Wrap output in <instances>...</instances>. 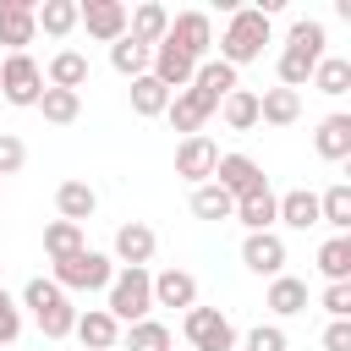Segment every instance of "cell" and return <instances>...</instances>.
<instances>
[{
  "label": "cell",
  "instance_id": "cell-1",
  "mask_svg": "<svg viewBox=\"0 0 351 351\" xmlns=\"http://www.w3.org/2000/svg\"><path fill=\"white\" fill-rule=\"evenodd\" d=\"M22 307H33V318H38V329H44V340H66L71 329H77V307H71V296L55 285V280H27V291H22Z\"/></svg>",
  "mask_w": 351,
  "mask_h": 351
},
{
  "label": "cell",
  "instance_id": "cell-2",
  "mask_svg": "<svg viewBox=\"0 0 351 351\" xmlns=\"http://www.w3.org/2000/svg\"><path fill=\"white\" fill-rule=\"evenodd\" d=\"M263 44H269V16H263L258 5L230 11V27H225V38H219V60L236 71V66L258 60V55H263Z\"/></svg>",
  "mask_w": 351,
  "mask_h": 351
},
{
  "label": "cell",
  "instance_id": "cell-3",
  "mask_svg": "<svg viewBox=\"0 0 351 351\" xmlns=\"http://www.w3.org/2000/svg\"><path fill=\"white\" fill-rule=\"evenodd\" d=\"M104 313H110L115 324H143V318L154 313V274H148V269H121V274L110 280Z\"/></svg>",
  "mask_w": 351,
  "mask_h": 351
},
{
  "label": "cell",
  "instance_id": "cell-4",
  "mask_svg": "<svg viewBox=\"0 0 351 351\" xmlns=\"http://www.w3.org/2000/svg\"><path fill=\"white\" fill-rule=\"evenodd\" d=\"M110 280H115V263L104 252H93V247H82V252H71V258L55 263V285L66 296L71 291H110Z\"/></svg>",
  "mask_w": 351,
  "mask_h": 351
},
{
  "label": "cell",
  "instance_id": "cell-5",
  "mask_svg": "<svg viewBox=\"0 0 351 351\" xmlns=\"http://www.w3.org/2000/svg\"><path fill=\"white\" fill-rule=\"evenodd\" d=\"M181 329H186L192 351H230V346H236V324H230L219 307H186Z\"/></svg>",
  "mask_w": 351,
  "mask_h": 351
},
{
  "label": "cell",
  "instance_id": "cell-6",
  "mask_svg": "<svg viewBox=\"0 0 351 351\" xmlns=\"http://www.w3.org/2000/svg\"><path fill=\"white\" fill-rule=\"evenodd\" d=\"M165 44H176L192 66H203V60H208V49H214V22H208L203 11H176V16H170Z\"/></svg>",
  "mask_w": 351,
  "mask_h": 351
},
{
  "label": "cell",
  "instance_id": "cell-7",
  "mask_svg": "<svg viewBox=\"0 0 351 351\" xmlns=\"http://www.w3.org/2000/svg\"><path fill=\"white\" fill-rule=\"evenodd\" d=\"M0 93H5V104H38V93H44V66H38L33 55H5V66H0Z\"/></svg>",
  "mask_w": 351,
  "mask_h": 351
},
{
  "label": "cell",
  "instance_id": "cell-8",
  "mask_svg": "<svg viewBox=\"0 0 351 351\" xmlns=\"http://www.w3.org/2000/svg\"><path fill=\"white\" fill-rule=\"evenodd\" d=\"M77 27H88V38H99V44H115V38H126V5L121 0H82Z\"/></svg>",
  "mask_w": 351,
  "mask_h": 351
},
{
  "label": "cell",
  "instance_id": "cell-9",
  "mask_svg": "<svg viewBox=\"0 0 351 351\" xmlns=\"http://www.w3.org/2000/svg\"><path fill=\"white\" fill-rule=\"evenodd\" d=\"M38 0H0V44H11V55H27V44L38 38Z\"/></svg>",
  "mask_w": 351,
  "mask_h": 351
},
{
  "label": "cell",
  "instance_id": "cell-10",
  "mask_svg": "<svg viewBox=\"0 0 351 351\" xmlns=\"http://www.w3.org/2000/svg\"><path fill=\"white\" fill-rule=\"evenodd\" d=\"M214 186H225L230 197H252V192H263L269 181H263L258 159H247V154H219V165H214Z\"/></svg>",
  "mask_w": 351,
  "mask_h": 351
},
{
  "label": "cell",
  "instance_id": "cell-11",
  "mask_svg": "<svg viewBox=\"0 0 351 351\" xmlns=\"http://www.w3.org/2000/svg\"><path fill=\"white\" fill-rule=\"evenodd\" d=\"M214 165H219V148L197 132V137H181V148H176V176L181 181H192V186H203V181H214Z\"/></svg>",
  "mask_w": 351,
  "mask_h": 351
},
{
  "label": "cell",
  "instance_id": "cell-12",
  "mask_svg": "<svg viewBox=\"0 0 351 351\" xmlns=\"http://www.w3.org/2000/svg\"><path fill=\"white\" fill-rule=\"evenodd\" d=\"M214 110H219V104H214L203 88H181V93H170V110H165V115H170V126H176V132L197 137V126H203Z\"/></svg>",
  "mask_w": 351,
  "mask_h": 351
},
{
  "label": "cell",
  "instance_id": "cell-13",
  "mask_svg": "<svg viewBox=\"0 0 351 351\" xmlns=\"http://www.w3.org/2000/svg\"><path fill=\"white\" fill-rule=\"evenodd\" d=\"M241 263L252 269V274H285V241L274 236V230H252L247 241H241Z\"/></svg>",
  "mask_w": 351,
  "mask_h": 351
},
{
  "label": "cell",
  "instance_id": "cell-14",
  "mask_svg": "<svg viewBox=\"0 0 351 351\" xmlns=\"http://www.w3.org/2000/svg\"><path fill=\"white\" fill-rule=\"evenodd\" d=\"M165 33H170V11H165V5L143 0L137 11H126V38H137L143 49H159V44H165Z\"/></svg>",
  "mask_w": 351,
  "mask_h": 351
},
{
  "label": "cell",
  "instance_id": "cell-15",
  "mask_svg": "<svg viewBox=\"0 0 351 351\" xmlns=\"http://www.w3.org/2000/svg\"><path fill=\"white\" fill-rule=\"evenodd\" d=\"M192 71H197V66H192L176 44H159V49H154V60H148V77H154L159 88H170V93L192 88Z\"/></svg>",
  "mask_w": 351,
  "mask_h": 351
},
{
  "label": "cell",
  "instance_id": "cell-16",
  "mask_svg": "<svg viewBox=\"0 0 351 351\" xmlns=\"http://www.w3.org/2000/svg\"><path fill=\"white\" fill-rule=\"evenodd\" d=\"M71 335L82 340V351H115L121 324H115L104 307H88V313H77V329H71Z\"/></svg>",
  "mask_w": 351,
  "mask_h": 351
},
{
  "label": "cell",
  "instance_id": "cell-17",
  "mask_svg": "<svg viewBox=\"0 0 351 351\" xmlns=\"http://www.w3.org/2000/svg\"><path fill=\"white\" fill-rule=\"evenodd\" d=\"M115 258H121V269H148V258H154V230H148L143 219L121 225V230H115Z\"/></svg>",
  "mask_w": 351,
  "mask_h": 351
},
{
  "label": "cell",
  "instance_id": "cell-18",
  "mask_svg": "<svg viewBox=\"0 0 351 351\" xmlns=\"http://www.w3.org/2000/svg\"><path fill=\"white\" fill-rule=\"evenodd\" d=\"M154 307H197V280L186 269L154 274Z\"/></svg>",
  "mask_w": 351,
  "mask_h": 351
},
{
  "label": "cell",
  "instance_id": "cell-19",
  "mask_svg": "<svg viewBox=\"0 0 351 351\" xmlns=\"http://www.w3.org/2000/svg\"><path fill=\"white\" fill-rule=\"evenodd\" d=\"M274 219H280V225H291V230H307V225H318V192L296 186V192L274 197Z\"/></svg>",
  "mask_w": 351,
  "mask_h": 351
},
{
  "label": "cell",
  "instance_id": "cell-20",
  "mask_svg": "<svg viewBox=\"0 0 351 351\" xmlns=\"http://www.w3.org/2000/svg\"><path fill=\"white\" fill-rule=\"evenodd\" d=\"M82 82H88V55H77V49H60V55L49 60V71H44V88L82 93Z\"/></svg>",
  "mask_w": 351,
  "mask_h": 351
},
{
  "label": "cell",
  "instance_id": "cell-21",
  "mask_svg": "<svg viewBox=\"0 0 351 351\" xmlns=\"http://www.w3.org/2000/svg\"><path fill=\"white\" fill-rule=\"evenodd\" d=\"M55 208H60V219L82 225V219L99 208V192H93L88 181H60V186H55Z\"/></svg>",
  "mask_w": 351,
  "mask_h": 351
},
{
  "label": "cell",
  "instance_id": "cell-22",
  "mask_svg": "<svg viewBox=\"0 0 351 351\" xmlns=\"http://www.w3.org/2000/svg\"><path fill=\"white\" fill-rule=\"evenodd\" d=\"M313 148H318V159H346L351 154V115H324Z\"/></svg>",
  "mask_w": 351,
  "mask_h": 351
},
{
  "label": "cell",
  "instance_id": "cell-23",
  "mask_svg": "<svg viewBox=\"0 0 351 351\" xmlns=\"http://www.w3.org/2000/svg\"><path fill=\"white\" fill-rule=\"evenodd\" d=\"M302 115V93H291V88H269V93H258V121H269V126H291Z\"/></svg>",
  "mask_w": 351,
  "mask_h": 351
},
{
  "label": "cell",
  "instance_id": "cell-24",
  "mask_svg": "<svg viewBox=\"0 0 351 351\" xmlns=\"http://www.w3.org/2000/svg\"><path fill=\"white\" fill-rule=\"evenodd\" d=\"M219 115H225L230 132H252V126H258V93H252V88H230V93L219 99Z\"/></svg>",
  "mask_w": 351,
  "mask_h": 351
},
{
  "label": "cell",
  "instance_id": "cell-25",
  "mask_svg": "<svg viewBox=\"0 0 351 351\" xmlns=\"http://www.w3.org/2000/svg\"><path fill=\"white\" fill-rule=\"evenodd\" d=\"M269 307H274L280 318L302 313V307H307V280H296V274H274V280H269Z\"/></svg>",
  "mask_w": 351,
  "mask_h": 351
},
{
  "label": "cell",
  "instance_id": "cell-26",
  "mask_svg": "<svg viewBox=\"0 0 351 351\" xmlns=\"http://www.w3.org/2000/svg\"><path fill=\"white\" fill-rule=\"evenodd\" d=\"M318 93H329V99H340L346 88H351V60H340V55H324L318 66H313V77H307Z\"/></svg>",
  "mask_w": 351,
  "mask_h": 351
},
{
  "label": "cell",
  "instance_id": "cell-27",
  "mask_svg": "<svg viewBox=\"0 0 351 351\" xmlns=\"http://www.w3.org/2000/svg\"><path fill=\"white\" fill-rule=\"evenodd\" d=\"M192 214H197V219H230V214H236V197H230L225 186L203 181V186H192Z\"/></svg>",
  "mask_w": 351,
  "mask_h": 351
},
{
  "label": "cell",
  "instance_id": "cell-28",
  "mask_svg": "<svg viewBox=\"0 0 351 351\" xmlns=\"http://www.w3.org/2000/svg\"><path fill=\"white\" fill-rule=\"evenodd\" d=\"M318 225H335L340 236L351 230V186H346V181H335V186L318 197Z\"/></svg>",
  "mask_w": 351,
  "mask_h": 351
},
{
  "label": "cell",
  "instance_id": "cell-29",
  "mask_svg": "<svg viewBox=\"0 0 351 351\" xmlns=\"http://www.w3.org/2000/svg\"><path fill=\"white\" fill-rule=\"evenodd\" d=\"M236 219L247 225V236H252V230H274V192L263 186V192H252V197H236Z\"/></svg>",
  "mask_w": 351,
  "mask_h": 351
},
{
  "label": "cell",
  "instance_id": "cell-30",
  "mask_svg": "<svg viewBox=\"0 0 351 351\" xmlns=\"http://www.w3.org/2000/svg\"><path fill=\"white\" fill-rule=\"evenodd\" d=\"M318 269H324V280H329V285L351 280V236H329V241L318 247Z\"/></svg>",
  "mask_w": 351,
  "mask_h": 351
},
{
  "label": "cell",
  "instance_id": "cell-31",
  "mask_svg": "<svg viewBox=\"0 0 351 351\" xmlns=\"http://www.w3.org/2000/svg\"><path fill=\"white\" fill-rule=\"evenodd\" d=\"M148 60H154V49H143L137 38H115L110 44V66L121 77H148Z\"/></svg>",
  "mask_w": 351,
  "mask_h": 351
},
{
  "label": "cell",
  "instance_id": "cell-32",
  "mask_svg": "<svg viewBox=\"0 0 351 351\" xmlns=\"http://www.w3.org/2000/svg\"><path fill=\"white\" fill-rule=\"evenodd\" d=\"M192 88H203V93H208V99L219 104V99H225L230 88H241V82H236V71H230L225 60H203V66L192 71Z\"/></svg>",
  "mask_w": 351,
  "mask_h": 351
},
{
  "label": "cell",
  "instance_id": "cell-33",
  "mask_svg": "<svg viewBox=\"0 0 351 351\" xmlns=\"http://www.w3.org/2000/svg\"><path fill=\"white\" fill-rule=\"evenodd\" d=\"M38 110H44V121H55V126H71V121L82 115V93H66V88H44V93H38Z\"/></svg>",
  "mask_w": 351,
  "mask_h": 351
},
{
  "label": "cell",
  "instance_id": "cell-34",
  "mask_svg": "<svg viewBox=\"0 0 351 351\" xmlns=\"http://www.w3.org/2000/svg\"><path fill=\"white\" fill-rule=\"evenodd\" d=\"M33 22H38V27L49 33V38H66V33L77 27V0H44Z\"/></svg>",
  "mask_w": 351,
  "mask_h": 351
},
{
  "label": "cell",
  "instance_id": "cell-35",
  "mask_svg": "<svg viewBox=\"0 0 351 351\" xmlns=\"http://www.w3.org/2000/svg\"><path fill=\"white\" fill-rule=\"evenodd\" d=\"M285 49H296V55H307V60H324V22H313V16L291 22V33H285Z\"/></svg>",
  "mask_w": 351,
  "mask_h": 351
},
{
  "label": "cell",
  "instance_id": "cell-36",
  "mask_svg": "<svg viewBox=\"0 0 351 351\" xmlns=\"http://www.w3.org/2000/svg\"><path fill=\"white\" fill-rule=\"evenodd\" d=\"M132 110L148 121V115H165L170 110V88H159L154 77H132Z\"/></svg>",
  "mask_w": 351,
  "mask_h": 351
},
{
  "label": "cell",
  "instance_id": "cell-37",
  "mask_svg": "<svg viewBox=\"0 0 351 351\" xmlns=\"http://www.w3.org/2000/svg\"><path fill=\"white\" fill-rule=\"evenodd\" d=\"M44 252L60 263V258H71V252H82V225H71V219H55L49 230H44Z\"/></svg>",
  "mask_w": 351,
  "mask_h": 351
},
{
  "label": "cell",
  "instance_id": "cell-38",
  "mask_svg": "<svg viewBox=\"0 0 351 351\" xmlns=\"http://www.w3.org/2000/svg\"><path fill=\"white\" fill-rule=\"evenodd\" d=\"M126 351H170V329H165L159 318L126 324Z\"/></svg>",
  "mask_w": 351,
  "mask_h": 351
},
{
  "label": "cell",
  "instance_id": "cell-39",
  "mask_svg": "<svg viewBox=\"0 0 351 351\" xmlns=\"http://www.w3.org/2000/svg\"><path fill=\"white\" fill-rule=\"evenodd\" d=\"M22 165H27V148H22V137L0 132V176H16Z\"/></svg>",
  "mask_w": 351,
  "mask_h": 351
},
{
  "label": "cell",
  "instance_id": "cell-40",
  "mask_svg": "<svg viewBox=\"0 0 351 351\" xmlns=\"http://www.w3.org/2000/svg\"><path fill=\"white\" fill-rule=\"evenodd\" d=\"M247 351H285V329L280 324H258L247 335Z\"/></svg>",
  "mask_w": 351,
  "mask_h": 351
},
{
  "label": "cell",
  "instance_id": "cell-41",
  "mask_svg": "<svg viewBox=\"0 0 351 351\" xmlns=\"http://www.w3.org/2000/svg\"><path fill=\"white\" fill-rule=\"evenodd\" d=\"M324 313L329 318H351V280H340V285L324 291Z\"/></svg>",
  "mask_w": 351,
  "mask_h": 351
},
{
  "label": "cell",
  "instance_id": "cell-42",
  "mask_svg": "<svg viewBox=\"0 0 351 351\" xmlns=\"http://www.w3.org/2000/svg\"><path fill=\"white\" fill-rule=\"evenodd\" d=\"M16 335H22V313H16V302L0 291V346H11Z\"/></svg>",
  "mask_w": 351,
  "mask_h": 351
},
{
  "label": "cell",
  "instance_id": "cell-43",
  "mask_svg": "<svg viewBox=\"0 0 351 351\" xmlns=\"http://www.w3.org/2000/svg\"><path fill=\"white\" fill-rule=\"evenodd\" d=\"M324 351H351V318H329V329H324Z\"/></svg>",
  "mask_w": 351,
  "mask_h": 351
},
{
  "label": "cell",
  "instance_id": "cell-44",
  "mask_svg": "<svg viewBox=\"0 0 351 351\" xmlns=\"http://www.w3.org/2000/svg\"><path fill=\"white\" fill-rule=\"evenodd\" d=\"M0 351H11V346H0Z\"/></svg>",
  "mask_w": 351,
  "mask_h": 351
}]
</instances>
